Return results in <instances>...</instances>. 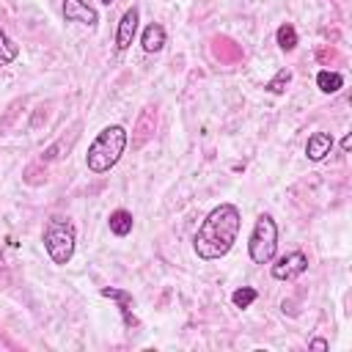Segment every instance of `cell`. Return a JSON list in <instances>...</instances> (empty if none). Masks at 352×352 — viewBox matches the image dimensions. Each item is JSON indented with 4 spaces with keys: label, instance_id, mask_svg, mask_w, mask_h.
Listing matches in <instances>:
<instances>
[{
    "label": "cell",
    "instance_id": "d6986e66",
    "mask_svg": "<svg viewBox=\"0 0 352 352\" xmlns=\"http://www.w3.org/2000/svg\"><path fill=\"white\" fill-rule=\"evenodd\" d=\"M341 148H344V151H349V148H352V135H344V140H341Z\"/></svg>",
    "mask_w": 352,
    "mask_h": 352
},
{
    "label": "cell",
    "instance_id": "9c48e42d",
    "mask_svg": "<svg viewBox=\"0 0 352 352\" xmlns=\"http://www.w3.org/2000/svg\"><path fill=\"white\" fill-rule=\"evenodd\" d=\"M330 151H333V135H330V132H314V135H308L305 154H308V160H311V162L324 160Z\"/></svg>",
    "mask_w": 352,
    "mask_h": 352
},
{
    "label": "cell",
    "instance_id": "e0dca14e",
    "mask_svg": "<svg viewBox=\"0 0 352 352\" xmlns=\"http://www.w3.org/2000/svg\"><path fill=\"white\" fill-rule=\"evenodd\" d=\"M289 82H292V72H289V69H280V72H278V74H275L264 88H267L270 94H283Z\"/></svg>",
    "mask_w": 352,
    "mask_h": 352
},
{
    "label": "cell",
    "instance_id": "5bb4252c",
    "mask_svg": "<svg viewBox=\"0 0 352 352\" xmlns=\"http://www.w3.org/2000/svg\"><path fill=\"white\" fill-rule=\"evenodd\" d=\"M16 55H19V47H16V41L0 28V66H8L11 60H16Z\"/></svg>",
    "mask_w": 352,
    "mask_h": 352
},
{
    "label": "cell",
    "instance_id": "7c38bea8",
    "mask_svg": "<svg viewBox=\"0 0 352 352\" xmlns=\"http://www.w3.org/2000/svg\"><path fill=\"white\" fill-rule=\"evenodd\" d=\"M110 231L116 234V236H126L129 231H132V214L126 212V209H116V212H110Z\"/></svg>",
    "mask_w": 352,
    "mask_h": 352
},
{
    "label": "cell",
    "instance_id": "277c9868",
    "mask_svg": "<svg viewBox=\"0 0 352 352\" xmlns=\"http://www.w3.org/2000/svg\"><path fill=\"white\" fill-rule=\"evenodd\" d=\"M278 250V226L270 214H261L250 231V242H248V253L253 264H270L275 258Z\"/></svg>",
    "mask_w": 352,
    "mask_h": 352
},
{
    "label": "cell",
    "instance_id": "3957f363",
    "mask_svg": "<svg viewBox=\"0 0 352 352\" xmlns=\"http://www.w3.org/2000/svg\"><path fill=\"white\" fill-rule=\"evenodd\" d=\"M74 242H77V234H74V226L66 217H50L47 220V226H44V250L52 258V264H58V267L69 264L72 256H74Z\"/></svg>",
    "mask_w": 352,
    "mask_h": 352
},
{
    "label": "cell",
    "instance_id": "30bf717a",
    "mask_svg": "<svg viewBox=\"0 0 352 352\" xmlns=\"http://www.w3.org/2000/svg\"><path fill=\"white\" fill-rule=\"evenodd\" d=\"M102 297H110V300L118 302V311H121V319H124L126 327H138V319H135V314H132V294H129V292L104 286V289H102Z\"/></svg>",
    "mask_w": 352,
    "mask_h": 352
},
{
    "label": "cell",
    "instance_id": "6da1fadb",
    "mask_svg": "<svg viewBox=\"0 0 352 352\" xmlns=\"http://www.w3.org/2000/svg\"><path fill=\"white\" fill-rule=\"evenodd\" d=\"M239 228H242V217H239V209L234 204H220L214 206L201 228L195 231V239H192V248H195V256L204 258V261H214V258H223L236 236H239Z\"/></svg>",
    "mask_w": 352,
    "mask_h": 352
},
{
    "label": "cell",
    "instance_id": "52a82bcc",
    "mask_svg": "<svg viewBox=\"0 0 352 352\" xmlns=\"http://www.w3.org/2000/svg\"><path fill=\"white\" fill-rule=\"evenodd\" d=\"M135 33H138V8H126L118 19V30H116V50H126L132 41H135Z\"/></svg>",
    "mask_w": 352,
    "mask_h": 352
},
{
    "label": "cell",
    "instance_id": "ac0fdd59",
    "mask_svg": "<svg viewBox=\"0 0 352 352\" xmlns=\"http://www.w3.org/2000/svg\"><path fill=\"white\" fill-rule=\"evenodd\" d=\"M327 346H330V344H327L324 338H314V341H311V349H327Z\"/></svg>",
    "mask_w": 352,
    "mask_h": 352
},
{
    "label": "cell",
    "instance_id": "8992f818",
    "mask_svg": "<svg viewBox=\"0 0 352 352\" xmlns=\"http://www.w3.org/2000/svg\"><path fill=\"white\" fill-rule=\"evenodd\" d=\"M63 19L66 22H82V25L94 28L99 22V14L85 0H63Z\"/></svg>",
    "mask_w": 352,
    "mask_h": 352
},
{
    "label": "cell",
    "instance_id": "5b68a950",
    "mask_svg": "<svg viewBox=\"0 0 352 352\" xmlns=\"http://www.w3.org/2000/svg\"><path fill=\"white\" fill-rule=\"evenodd\" d=\"M308 270V256L302 250H292L286 256H280L272 264V278L275 280H294Z\"/></svg>",
    "mask_w": 352,
    "mask_h": 352
},
{
    "label": "cell",
    "instance_id": "8fae6325",
    "mask_svg": "<svg viewBox=\"0 0 352 352\" xmlns=\"http://www.w3.org/2000/svg\"><path fill=\"white\" fill-rule=\"evenodd\" d=\"M140 47H143L146 52H160V50L165 47V28L157 25V22H151V25L143 30V36H140Z\"/></svg>",
    "mask_w": 352,
    "mask_h": 352
},
{
    "label": "cell",
    "instance_id": "ba28073f",
    "mask_svg": "<svg viewBox=\"0 0 352 352\" xmlns=\"http://www.w3.org/2000/svg\"><path fill=\"white\" fill-rule=\"evenodd\" d=\"M154 129H157V107L148 104V107H143V113L138 118V126H135V135H132V146L140 148L154 135Z\"/></svg>",
    "mask_w": 352,
    "mask_h": 352
},
{
    "label": "cell",
    "instance_id": "4fadbf2b",
    "mask_svg": "<svg viewBox=\"0 0 352 352\" xmlns=\"http://www.w3.org/2000/svg\"><path fill=\"white\" fill-rule=\"evenodd\" d=\"M316 85H319V91H322V94H336V91L344 85V77H341L338 72L322 69V72L316 74Z\"/></svg>",
    "mask_w": 352,
    "mask_h": 352
},
{
    "label": "cell",
    "instance_id": "2e32d148",
    "mask_svg": "<svg viewBox=\"0 0 352 352\" xmlns=\"http://www.w3.org/2000/svg\"><path fill=\"white\" fill-rule=\"evenodd\" d=\"M256 297H258V292H256V289L242 286V289H236V292L231 294V302H234L236 308H250V305L256 302Z\"/></svg>",
    "mask_w": 352,
    "mask_h": 352
},
{
    "label": "cell",
    "instance_id": "ffe728a7",
    "mask_svg": "<svg viewBox=\"0 0 352 352\" xmlns=\"http://www.w3.org/2000/svg\"><path fill=\"white\" fill-rule=\"evenodd\" d=\"M99 3H104V6H110V3H113V0H99Z\"/></svg>",
    "mask_w": 352,
    "mask_h": 352
},
{
    "label": "cell",
    "instance_id": "7a4b0ae2",
    "mask_svg": "<svg viewBox=\"0 0 352 352\" xmlns=\"http://www.w3.org/2000/svg\"><path fill=\"white\" fill-rule=\"evenodd\" d=\"M126 129L124 126H118V124H110V126H104L96 138H94V143L88 146V154H85V165H88V170H94V173H107L118 160H121V154H124V148H126Z\"/></svg>",
    "mask_w": 352,
    "mask_h": 352
},
{
    "label": "cell",
    "instance_id": "9a60e30c",
    "mask_svg": "<svg viewBox=\"0 0 352 352\" xmlns=\"http://www.w3.org/2000/svg\"><path fill=\"white\" fill-rule=\"evenodd\" d=\"M278 47H280L283 52H292V50L297 47V30H294V25L283 22V25L278 28Z\"/></svg>",
    "mask_w": 352,
    "mask_h": 352
}]
</instances>
